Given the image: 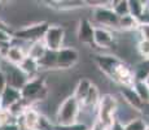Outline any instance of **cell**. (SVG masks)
Here are the masks:
<instances>
[{"instance_id": "6da1fadb", "label": "cell", "mask_w": 149, "mask_h": 130, "mask_svg": "<svg viewBox=\"0 0 149 130\" xmlns=\"http://www.w3.org/2000/svg\"><path fill=\"white\" fill-rule=\"evenodd\" d=\"M118 113V102L116 96L110 94H104L100 98V102L96 107V121L105 130H113L117 124Z\"/></svg>"}, {"instance_id": "7a4b0ae2", "label": "cell", "mask_w": 149, "mask_h": 130, "mask_svg": "<svg viewBox=\"0 0 149 130\" xmlns=\"http://www.w3.org/2000/svg\"><path fill=\"white\" fill-rule=\"evenodd\" d=\"M82 105L73 95H69L64 102L57 108L54 120L56 126H70L73 124L78 122V117L81 115Z\"/></svg>"}, {"instance_id": "3957f363", "label": "cell", "mask_w": 149, "mask_h": 130, "mask_svg": "<svg viewBox=\"0 0 149 130\" xmlns=\"http://www.w3.org/2000/svg\"><path fill=\"white\" fill-rule=\"evenodd\" d=\"M48 89L45 85V81L40 77L29 79V82L22 87L21 96L25 102H27L30 105H33L35 102H40L47 98Z\"/></svg>"}, {"instance_id": "277c9868", "label": "cell", "mask_w": 149, "mask_h": 130, "mask_svg": "<svg viewBox=\"0 0 149 130\" xmlns=\"http://www.w3.org/2000/svg\"><path fill=\"white\" fill-rule=\"evenodd\" d=\"M0 70H1V73L4 74V77H5L7 86L16 89V90L21 91L22 87L29 82V77L21 70L19 66L9 64V63H8L7 60H4L3 57L0 59Z\"/></svg>"}, {"instance_id": "5b68a950", "label": "cell", "mask_w": 149, "mask_h": 130, "mask_svg": "<svg viewBox=\"0 0 149 130\" xmlns=\"http://www.w3.org/2000/svg\"><path fill=\"white\" fill-rule=\"evenodd\" d=\"M92 18L93 22L97 24L100 27H118V22H119V17L111 9V4L110 1L107 3L102 7H97L92 9Z\"/></svg>"}, {"instance_id": "8992f818", "label": "cell", "mask_w": 149, "mask_h": 130, "mask_svg": "<svg viewBox=\"0 0 149 130\" xmlns=\"http://www.w3.org/2000/svg\"><path fill=\"white\" fill-rule=\"evenodd\" d=\"M48 26H49L48 22H39V24L29 25V26H25V27L19 29V30L14 31L13 37L16 39L26 40V42H30V43L43 40Z\"/></svg>"}, {"instance_id": "52a82bcc", "label": "cell", "mask_w": 149, "mask_h": 130, "mask_svg": "<svg viewBox=\"0 0 149 130\" xmlns=\"http://www.w3.org/2000/svg\"><path fill=\"white\" fill-rule=\"evenodd\" d=\"M65 39V29L61 25H49L44 34V42L47 50L49 51H60L64 47Z\"/></svg>"}, {"instance_id": "ba28073f", "label": "cell", "mask_w": 149, "mask_h": 130, "mask_svg": "<svg viewBox=\"0 0 149 130\" xmlns=\"http://www.w3.org/2000/svg\"><path fill=\"white\" fill-rule=\"evenodd\" d=\"M79 61V52L73 47H62L57 51V69L68 70Z\"/></svg>"}, {"instance_id": "9c48e42d", "label": "cell", "mask_w": 149, "mask_h": 130, "mask_svg": "<svg viewBox=\"0 0 149 130\" xmlns=\"http://www.w3.org/2000/svg\"><path fill=\"white\" fill-rule=\"evenodd\" d=\"M111 79L116 83L121 85L122 87H132L135 83V74L134 70L130 68L125 61H121L117 65L116 70H114Z\"/></svg>"}, {"instance_id": "30bf717a", "label": "cell", "mask_w": 149, "mask_h": 130, "mask_svg": "<svg viewBox=\"0 0 149 130\" xmlns=\"http://www.w3.org/2000/svg\"><path fill=\"white\" fill-rule=\"evenodd\" d=\"M114 43H116V38H114V34L110 29L95 26L93 44H95L96 47L101 48V50H108V48L113 47Z\"/></svg>"}, {"instance_id": "8fae6325", "label": "cell", "mask_w": 149, "mask_h": 130, "mask_svg": "<svg viewBox=\"0 0 149 130\" xmlns=\"http://www.w3.org/2000/svg\"><path fill=\"white\" fill-rule=\"evenodd\" d=\"M39 117H40V113L33 105H30L21 117L17 118L16 122L21 130H36Z\"/></svg>"}, {"instance_id": "7c38bea8", "label": "cell", "mask_w": 149, "mask_h": 130, "mask_svg": "<svg viewBox=\"0 0 149 130\" xmlns=\"http://www.w3.org/2000/svg\"><path fill=\"white\" fill-rule=\"evenodd\" d=\"M93 35H95V25L88 18H82L78 24V30H77L78 40L83 44L92 46Z\"/></svg>"}, {"instance_id": "4fadbf2b", "label": "cell", "mask_w": 149, "mask_h": 130, "mask_svg": "<svg viewBox=\"0 0 149 130\" xmlns=\"http://www.w3.org/2000/svg\"><path fill=\"white\" fill-rule=\"evenodd\" d=\"M95 61H96L97 66L100 68V70H101L105 76L111 78L117 65H118L122 60L118 59L117 56H113V55H97L95 57Z\"/></svg>"}, {"instance_id": "5bb4252c", "label": "cell", "mask_w": 149, "mask_h": 130, "mask_svg": "<svg viewBox=\"0 0 149 130\" xmlns=\"http://www.w3.org/2000/svg\"><path fill=\"white\" fill-rule=\"evenodd\" d=\"M26 56H27V52L25 51L21 46H16V44L12 46V44H10L9 47H8V50L5 51L3 59L7 60L9 64L19 66L22 64V61L26 59Z\"/></svg>"}, {"instance_id": "9a60e30c", "label": "cell", "mask_w": 149, "mask_h": 130, "mask_svg": "<svg viewBox=\"0 0 149 130\" xmlns=\"http://www.w3.org/2000/svg\"><path fill=\"white\" fill-rule=\"evenodd\" d=\"M21 91L16 90L13 87H9V86H5V89L1 91L0 94V108L8 109L13 105L14 103H17L18 100H21Z\"/></svg>"}, {"instance_id": "2e32d148", "label": "cell", "mask_w": 149, "mask_h": 130, "mask_svg": "<svg viewBox=\"0 0 149 130\" xmlns=\"http://www.w3.org/2000/svg\"><path fill=\"white\" fill-rule=\"evenodd\" d=\"M121 95L123 96L125 102L128 104L130 108H132L134 111H136V112H141L143 111L144 104H143V102L139 99V96H137V94L134 91L132 87H122Z\"/></svg>"}, {"instance_id": "e0dca14e", "label": "cell", "mask_w": 149, "mask_h": 130, "mask_svg": "<svg viewBox=\"0 0 149 130\" xmlns=\"http://www.w3.org/2000/svg\"><path fill=\"white\" fill-rule=\"evenodd\" d=\"M91 86H92V81H91L90 78H86V77L81 78V79L78 81V83H77L75 89H74V92L71 95L81 103V105H82L83 100L86 99V96H87Z\"/></svg>"}, {"instance_id": "ac0fdd59", "label": "cell", "mask_w": 149, "mask_h": 130, "mask_svg": "<svg viewBox=\"0 0 149 130\" xmlns=\"http://www.w3.org/2000/svg\"><path fill=\"white\" fill-rule=\"evenodd\" d=\"M19 68H21V70L29 77V79L36 78L38 77L39 70H40L38 61H35L34 59H31V57H29V56H26V59L22 61V64L19 65Z\"/></svg>"}, {"instance_id": "d6986e66", "label": "cell", "mask_w": 149, "mask_h": 130, "mask_svg": "<svg viewBox=\"0 0 149 130\" xmlns=\"http://www.w3.org/2000/svg\"><path fill=\"white\" fill-rule=\"evenodd\" d=\"M100 98H101V95H100L99 87L92 83V86H91L87 96H86V99L83 100V103H82V109H84V108H96L97 104H99V102H100Z\"/></svg>"}, {"instance_id": "ffe728a7", "label": "cell", "mask_w": 149, "mask_h": 130, "mask_svg": "<svg viewBox=\"0 0 149 130\" xmlns=\"http://www.w3.org/2000/svg\"><path fill=\"white\" fill-rule=\"evenodd\" d=\"M52 3L57 5H51V7L58 11H71L86 7V1L82 0H52Z\"/></svg>"}, {"instance_id": "44dd1931", "label": "cell", "mask_w": 149, "mask_h": 130, "mask_svg": "<svg viewBox=\"0 0 149 130\" xmlns=\"http://www.w3.org/2000/svg\"><path fill=\"white\" fill-rule=\"evenodd\" d=\"M26 52H27L29 57L34 59L35 61H39V60L44 56L45 52H47V47H45L43 40H38V42L30 43V47H29V50Z\"/></svg>"}, {"instance_id": "7402d4cb", "label": "cell", "mask_w": 149, "mask_h": 130, "mask_svg": "<svg viewBox=\"0 0 149 130\" xmlns=\"http://www.w3.org/2000/svg\"><path fill=\"white\" fill-rule=\"evenodd\" d=\"M134 91L137 94L139 99L143 102L144 105H149V85L145 81H135L132 86Z\"/></svg>"}, {"instance_id": "603a6c76", "label": "cell", "mask_w": 149, "mask_h": 130, "mask_svg": "<svg viewBox=\"0 0 149 130\" xmlns=\"http://www.w3.org/2000/svg\"><path fill=\"white\" fill-rule=\"evenodd\" d=\"M38 64L40 69H57V52L47 50Z\"/></svg>"}, {"instance_id": "cb8c5ba5", "label": "cell", "mask_w": 149, "mask_h": 130, "mask_svg": "<svg viewBox=\"0 0 149 130\" xmlns=\"http://www.w3.org/2000/svg\"><path fill=\"white\" fill-rule=\"evenodd\" d=\"M139 25H140L139 20L132 17L131 14H127V16H123L119 18L118 29H121L123 31H132V30H137Z\"/></svg>"}, {"instance_id": "d4e9b609", "label": "cell", "mask_w": 149, "mask_h": 130, "mask_svg": "<svg viewBox=\"0 0 149 130\" xmlns=\"http://www.w3.org/2000/svg\"><path fill=\"white\" fill-rule=\"evenodd\" d=\"M111 9L117 16L121 18L123 16L130 14V8H128L127 0H118V1H111Z\"/></svg>"}, {"instance_id": "484cf974", "label": "cell", "mask_w": 149, "mask_h": 130, "mask_svg": "<svg viewBox=\"0 0 149 130\" xmlns=\"http://www.w3.org/2000/svg\"><path fill=\"white\" fill-rule=\"evenodd\" d=\"M144 7H145V1H140V0H130V1H128L130 14L137 20L144 13Z\"/></svg>"}, {"instance_id": "4316f807", "label": "cell", "mask_w": 149, "mask_h": 130, "mask_svg": "<svg viewBox=\"0 0 149 130\" xmlns=\"http://www.w3.org/2000/svg\"><path fill=\"white\" fill-rule=\"evenodd\" d=\"M123 126V130H145L147 129V122L144 121V118L141 117H136L132 118L131 121H128L127 124H125Z\"/></svg>"}, {"instance_id": "83f0119b", "label": "cell", "mask_w": 149, "mask_h": 130, "mask_svg": "<svg viewBox=\"0 0 149 130\" xmlns=\"http://www.w3.org/2000/svg\"><path fill=\"white\" fill-rule=\"evenodd\" d=\"M136 51L143 59V61H149V40L140 39L136 44Z\"/></svg>"}, {"instance_id": "f1b7e54d", "label": "cell", "mask_w": 149, "mask_h": 130, "mask_svg": "<svg viewBox=\"0 0 149 130\" xmlns=\"http://www.w3.org/2000/svg\"><path fill=\"white\" fill-rule=\"evenodd\" d=\"M38 130H54V125L51 122V120L48 117L40 115L39 117V122H38Z\"/></svg>"}, {"instance_id": "f546056e", "label": "cell", "mask_w": 149, "mask_h": 130, "mask_svg": "<svg viewBox=\"0 0 149 130\" xmlns=\"http://www.w3.org/2000/svg\"><path fill=\"white\" fill-rule=\"evenodd\" d=\"M88 129L90 128H88L86 124L79 122V121L70 126H56L54 125V130H88Z\"/></svg>"}, {"instance_id": "4dcf8cb0", "label": "cell", "mask_w": 149, "mask_h": 130, "mask_svg": "<svg viewBox=\"0 0 149 130\" xmlns=\"http://www.w3.org/2000/svg\"><path fill=\"white\" fill-rule=\"evenodd\" d=\"M137 33L140 35V39L149 40V24H140L137 27Z\"/></svg>"}, {"instance_id": "1f68e13d", "label": "cell", "mask_w": 149, "mask_h": 130, "mask_svg": "<svg viewBox=\"0 0 149 130\" xmlns=\"http://www.w3.org/2000/svg\"><path fill=\"white\" fill-rule=\"evenodd\" d=\"M5 86H7V82H5V77H4V74L1 73V70H0V94H1V91L5 89Z\"/></svg>"}, {"instance_id": "d6a6232c", "label": "cell", "mask_w": 149, "mask_h": 130, "mask_svg": "<svg viewBox=\"0 0 149 130\" xmlns=\"http://www.w3.org/2000/svg\"><path fill=\"white\" fill-rule=\"evenodd\" d=\"M90 130H105V129L102 128V126L100 125V124H99V122H97V121L95 120V122L92 124V126H91V128H90Z\"/></svg>"}, {"instance_id": "836d02e7", "label": "cell", "mask_w": 149, "mask_h": 130, "mask_svg": "<svg viewBox=\"0 0 149 130\" xmlns=\"http://www.w3.org/2000/svg\"><path fill=\"white\" fill-rule=\"evenodd\" d=\"M145 82H147L148 85H149V76H148V78H147V81H145Z\"/></svg>"}, {"instance_id": "e575fe53", "label": "cell", "mask_w": 149, "mask_h": 130, "mask_svg": "<svg viewBox=\"0 0 149 130\" xmlns=\"http://www.w3.org/2000/svg\"><path fill=\"white\" fill-rule=\"evenodd\" d=\"M145 130H149V125H148V126H147V129H145Z\"/></svg>"}, {"instance_id": "d590c367", "label": "cell", "mask_w": 149, "mask_h": 130, "mask_svg": "<svg viewBox=\"0 0 149 130\" xmlns=\"http://www.w3.org/2000/svg\"><path fill=\"white\" fill-rule=\"evenodd\" d=\"M0 59H1V55H0Z\"/></svg>"}, {"instance_id": "8d00e7d4", "label": "cell", "mask_w": 149, "mask_h": 130, "mask_svg": "<svg viewBox=\"0 0 149 130\" xmlns=\"http://www.w3.org/2000/svg\"><path fill=\"white\" fill-rule=\"evenodd\" d=\"M0 130H3V129H1V128H0Z\"/></svg>"}, {"instance_id": "74e56055", "label": "cell", "mask_w": 149, "mask_h": 130, "mask_svg": "<svg viewBox=\"0 0 149 130\" xmlns=\"http://www.w3.org/2000/svg\"><path fill=\"white\" fill-rule=\"evenodd\" d=\"M88 130H90V129H88Z\"/></svg>"}, {"instance_id": "f35d334b", "label": "cell", "mask_w": 149, "mask_h": 130, "mask_svg": "<svg viewBox=\"0 0 149 130\" xmlns=\"http://www.w3.org/2000/svg\"><path fill=\"white\" fill-rule=\"evenodd\" d=\"M36 130H38V129H36Z\"/></svg>"}]
</instances>
